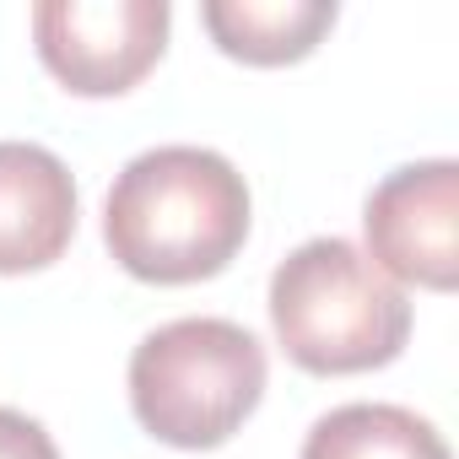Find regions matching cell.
I'll return each mask as SVG.
<instances>
[{
	"instance_id": "1",
	"label": "cell",
	"mask_w": 459,
	"mask_h": 459,
	"mask_svg": "<svg viewBox=\"0 0 459 459\" xmlns=\"http://www.w3.org/2000/svg\"><path fill=\"white\" fill-rule=\"evenodd\" d=\"M249 184L211 146L130 157L103 200L108 255L152 287H189L233 265L249 238Z\"/></svg>"
},
{
	"instance_id": "2",
	"label": "cell",
	"mask_w": 459,
	"mask_h": 459,
	"mask_svg": "<svg viewBox=\"0 0 459 459\" xmlns=\"http://www.w3.org/2000/svg\"><path fill=\"white\" fill-rule=\"evenodd\" d=\"M271 325L303 373H373L405 351L411 298L357 244L308 238L271 276Z\"/></svg>"
},
{
	"instance_id": "3",
	"label": "cell",
	"mask_w": 459,
	"mask_h": 459,
	"mask_svg": "<svg viewBox=\"0 0 459 459\" xmlns=\"http://www.w3.org/2000/svg\"><path fill=\"white\" fill-rule=\"evenodd\" d=\"M265 346L233 319L157 325L130 357V411L168 448H221L265 400Z\"/></svg>"
},
{
	"instance_id": "4",
	"label": "cell",
	"mask_w": 459,
	"mask_h": 459,
	"mask_svg": "<svg viewBox=\"0 0 459 459\" xmlns=\"http://www.w3.org/2000/svg\"><path fill=\"white\" fill-rule=\"evenodd\" d=\"M168 22V0H44L33 6V44L65 92L119 98L162 60Z\"/></svg>"
},
{
	"instance_id": "5",
	"label": "cell",
	"mask_w": 459,
	"mask_h": 459,
	"mask_svg": "<svg viewBox=\"0 0 459 459\" xmlns=\"http://www.w3.org/2000/svg\"><path fill=\"white\" fill-rule=\"evenodd\" d=\"M368 260L405 292L459 287V162H405L384 173L362 205Z\"/></svg>"
},
{
	"instance_id": "6",
	"label": "cell",
	"mask_w": 459,
	"mask_h": 459,
	"mask_svg": "<svg viewBox=\"0 0 459 459\" xmlns=\"http://www.w3.org/2000/svg\"><path fill=\"white\" fill-rule=\"evenodd\" d=\"M76 238V178L33 141H0V276L55 265Z\"/></svg>"
},
{
	"instance_id": "7",
	"label": "cell",
	"mask_w": 459,
	"mask_h": 459,
	"mask_svg": "<svg viewBox=\"0 0 459 459\" xmlns=\"http://www.w3.org/2000/svg\"><path fill=\"white\" fill-rule=\"evenodd\" d=\"M335 0H205L200 22L227 60L244 65H292L319 49L335 28Z\"/></svg>"
},
{
	"instance_id": "8",
	"label": "cell",
	"mask_w": 459,
	"mask_h": 459,
	"mask_svg": "<svg viewBox=\"0 0 459 459\" xmlns=\"http://www.w3.org/2000/svg\"><path fill=\"white\" fill-rule=\"evenodd\" d=\"M303 459H448V443L427 416L405 405L357 400L325 411L308 427Z\"/></svg>"
},
{
	"instance_id": "9",
	"label": "cell",
	"mask_w": 459,
	"mask_h": 459,
	"mask_svg": "<svg viewBox=\"0 0 459 459\" xmlns=\"http://www.w3.org/2000/svg\"><path fill=\"white\" fill-rule=\"evenodd\" d=\"M0 459H60V448L44 432V421H33L28 411L0 405Z\"/></svg>"
}]
</instances>
